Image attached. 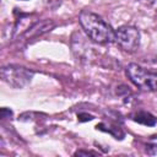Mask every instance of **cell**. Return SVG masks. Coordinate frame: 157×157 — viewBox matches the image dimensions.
Returning a JSON list of instances; mask_svg holds the SVG:
<instances>
[{
  "label": "cell",
  "mask_w": 157,
  "mask_h": 157,
  "mask_svg": "<svg viewBox=\"0 0 157 157\" xmlns=\"http://www.w3.org/2000/svg\"><path fill=\"white\" fill-rule=\"evenodd\" d=\"M78 21L85 33L98 44H109L115 42V31L101 16L88 10H82Z\"/></svg>",
  "instance_id": "1"
},
{
  "label": "cell",
  "mask_w": 157,
  "mask_h": 157,
  "mask_svg": "<svg viewBox=\"0 0 157 157\" xmlns=\"http://www.w3.org/2000/svg\"><path fill=\"white\" fill-rule=\"evenodd\" d=\"M126 75L130 81L141 90L157 92V72L131 63L126 66Z\"/></svg>",
  "instance_id": "2"
},
{
  "label": "cell",
  "mask_w": 157,
  "mask_h": 157,
  "mask_svg": "<svg viewBox=\"0 0 157 157\" xmlns=\"http://www.w3.org/2000/svg\"><path fill=\"white\" fill-rule=\"evenodd\" d=\"M1 77L2 80L15 88H22L28 82H31L33 77V71H29L26 67L7 65L1 67Z\"/></svg>",
  "instance_id": "3"
},
{
  "label": "cell",
  "mask_w": 157,
  "mask_h": 157,
  "mask_svg": "<svg viewBox=\"0 0 157 157\" xmlns=\"http://www.w3.org/2000/svg\"><path fill=\"white\" fill-rule=\"evenodd\" d=\"M140 39L141 36L136 27L125 25L115 31V42H118V44L125 52H135L140 45Z\"/></svg>",
  "instance_id": "4"
},
{
  "label": "cell",
  "mask_w": 157,
  "mask_h": 157,
  "mask_svg": "<svg viewBox=\"0 0 157 157\" xmlns=\"http://www.w3.org/2000/svg\"><path fill=\"white\" fill-rule=\"evenodd\" d=\"M131 119L134 121L142 124V125H146V126H155L157 124V118L155 115H152L151 113L145 112V110L136 112L135 114L131 115Z\"/></svg>",
  "instance_id": "5"
},
{
  "label": "cell",
  "mask_w": 157,
  "mask_h": 157,
  "mask_svg": "<svg viewBox=\"0 0 157 157\" xmlns=\"http://www.w3.org/2000/svg\"><path fill=\"white\" fill-rule=\"evenodd\" d=\"M55 23H53L52 21H44L42 23H36L33 26H31L28 29V32L26 33L27 37H37V36H40L48 31H52V28H54Z\"/></svg>",
  "instance_id": "6"
},
{
  "label": "cell",
  "mask_w": 157,
  "mask_h": 157,
  "mask_svg": "<svg viewBox=\"0 0 157 157\" xmlns=\"http://www.w3.org/2000/svg\"><path fill=\"white\" fill-rule=\"evenodd\" d=\"M96 129L97 130H101V131H105V132H109L110 135H113L115 139H119V140H123L124 136H125V132L121 130V128L119 125H115V124H105V123H99L96 125Z\"/></svg>",
  "instance_id": "7"
},
{
  "label": "cell",
  "mask_w": 157,
  "mask_h": 157,
  "mask_svg": "<svg viewBox=\"0 0 157 157\" xmlns=\"http://www.w3.org/2000/svg\"><path fill=\"white\" fill-rule=\"evenodd\" d=\"M77 118H78V121H88V120L94 119L91 114H87V113H80L77 115Z\"/></svg>",
  "instance_id": "8"
},
{
  "label": "cell",
  "mask_w": 157,
  "mask_h": 157,
  "mask_svg": "<svg viewBox=\"0 0 157 157\" xmlns=\"http://www.w3.org/2000/svg\"><path fill=\"white\" fill-rule=\"evenodd\" d=\"M12 115V112L7 108H1V118L2 119H6L7 117H11Z\"/></svg>",
  "instance_id": "9"
},
{
  "label": "cell",
  "mask_w": 157,
  "mask_h": 157,
  "mask_svg": "<svg viewBox=\"0 0 157 157\" xmlns=\"http://www.w3.org/2000/svg\"><path fill=\"white\" fill-rule=\"evenodd\" d=\"M87 156V155H98V153H96V152H92V151H76L75 152V156Z\"/></svg>",
  "instance_id": "10"
}]
</instances>
